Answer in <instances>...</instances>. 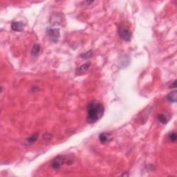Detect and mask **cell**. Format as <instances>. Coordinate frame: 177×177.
I'll return each mask as SVG.
<instances>
[{"instance_id": "obj_9", "label": "cell", "mask_w": 177, "mask_h": 177, "mask_svg": "<svg viewBox=\"0 0 177 177\" xmlns=\"http://www.w3.org/2000/svg\"><path fill=\"white\" fill-rule=\"evenodd\" d=\"M166 100L168 102H170V103H176V90L170 92V93L167 96Z\"/></svg>"}, {"instance_id": "obj_2", "label": "cell", "mask_w": 177, "mask_h": 177, "mask_svg": "<svg viewBox=\"0 0 177 177\" xmlns=\"http://www.w3.org/2000/svg\"><path fill=\"white\" fill-rule=\"evenodd\" d=\"M69 161H72V159H68V158L67 156H64L59 155L55 157V159L52 161L51 166L52 168L54 169V170H58V169L60 168L63 165L71 164L70 163H69Z\"/></svg>"}, {"instance_id": "obj_5", "label": "cell", "mask_w": 177, "mask_h": 177, "mask_svg": "<svg viewBox=\"0 0 177 177\" xmlns=\"http://www.w3.org/2000/svg\"><path fill=\"white\" fill-rule=\"evenodd\" d=\"M63 21L62 14L60 13H56L53 14L50 17V24L51 26L57 27V26H60Z\"/></svg>"}, {"instance_id": "obj_11", "label": "cell", "mask_w": 177, "mask_h": 177, "mask_svg": "<svg viewBox=\"0 0 177 177\" xmlns=\"http://www.w3.org/2000/svg\"><path fill=\"white\" fill-rule=\"evenodd\" d=\"M99 140H101V143H106L109 140V137L105 133H101L99 135Z\"/></svg>"}, {"instance_id": "obj_4", "label": "cell", "mask_w": 177, "mask_h": 177, "mask_svg": "<svg viewBox=\"0 0 177 177\" xmlns=\"http://www.w3.org/2000/svg\"><path fill=\"white\" fill-rule=\"evenodd\" d=\"M118 35L121 39L124 40V41L129 42L130 41L131 39H132V32H131V30L129 29L128 28H127L124 26H119Z\"/></svg>"}, {"instance_id": "obj_12", "label": "cell", "mask_w": 177, "mask_h": 177, "mask_svg": "<svg viewBox=\"0 0 177 177\" xmlns=\"http://www.w3.org/2000/svg\"><path fill=\"white\" fill-rule=\"evenodd\" d=\"M158 120H159L160 122L163 123V124H166V123L168 122L169 119L167 118V116H165L163 113H161V114L158 115Z\"/></svg>"}, {"instance_id": "obj_3", "label": "cell", "mask_w": 177, "mask_h": 177, "mask_svg": "<svg viewBox=\"0 0 177 177\" xmlns=\"http://www.w3.org/2000/svg\"><path fill=\"white\" fill-rule=\"evenodd\" d=\"M47 35L49 40L53 43H57L60 37L59 28L50 26L47 28Z\"/></svg>"}, {"instance_id": "obj_6", "label": "cell", "mask_w": 177, "mask_h": 177, "mask_svg": "<svg viewBox=\"0 0 177 177\" xmlns=\"http://www.w3.org/2000/svg\"><path fill=\"white\" fill-rule=\"evenodd\" d=\"M25 26L23 22H13L11 24V28L15 32H20L24 30Z\"/></svg>"}, {"instance_id": "obj_7", "label": "cell", "mask_w": 177, "mask_h": 177, "mask_svg": "<svg viewBox=\"0 0 177 177\" xmlns=\"http://www.w3.org/2000/svg\"><path fill=\"white\" fill-rule=\"evenodd\" d=\"M90 66H91V63L90 62L85 63V64L81 65V66L76 70V75H78V76H81V75L84 74V73L89 69Z\"/></svg>"}, {"instance_id": "obj_13", "label": "cell", "mask_w": 177, "mask_h": 177, "mask_svg": "<svg viewBox=\"0 0 177 177\" xmlns=\"http://www.w3.org/2000/svg\"><path fill=\"white\" fill-rule=\"evenodd\" d=\"M92 55H93V52H92L91 50H90L89 51H87L86 53H84V54H82L80 55V57L83 59H88L92 56Z\"/></svg>"}, {"instance_id": "obj_14", "label": "cell", "mask_w": 177, "mask_h": 177, "mask_svg": "<svg viewBox=\"0 0 177 177\" xmlns=\"http://www.w3.org/2000/svg\"><path fill=\"white\" fill-rule=\"evenodd\" d=\"M169 138L172 142H176V139H177V136H176V134L175 132H171L170 134H169Z\"/></svg>"}, {"instance_id": "obj_1", "label": "cell", "mask_w": 177, "mask_h": 177, "mask_svg": "<svg viewBox=\"0 0 177 177\" xmlns=\"http://www.w3.org/2000/svg\"><path fill=\"white\" fill-rule=\"evenodd\" d=\"M105 113V108L103 104L96 101H93L88 104L86 108V122L88 124H93L101 120Z\"/></svg>"}, {"instance_id": "obj_10", "label": "cell", "mask_w": 177, "mask_h": 177, "mask_svg": "<svg viewBox=\"0 0 177 177\" xmlns=\"http://www.w3.org/2000/svg\"><path fill=\"white\" fill-rule=\"evenodd\" d=\"M38 133H35V134H32L31 136H29V137L26 138V143L28 144V145H31V144L34 143L36 140H38Z\"/></svg>"}, {"instance_id": "obj_8", "label": "cell", "mask_w": 177, "mask_h": 177, "mask_svg": "<svg viewBox=\"0 0 177 177\" xmlns=\"http://www.w3.org/2000/svg\"><path fill=\"white\" fill-rule=\"evenodd\" d=\"M40 51H41V47L39 44H35L33 46L32 49H31V51H30V54H31L32 56L33 57H37L39 55Z\"/></svg>"}]
</instances>
